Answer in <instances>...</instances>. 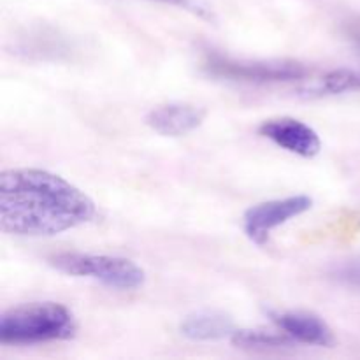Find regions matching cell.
Listing matches in <instances>:
<instances>
[{
	"mask_svg": "<svg viewBox=\"0 0 360 360\" xmlns=\"http://www.w3.org/2000/svg\"><path fill=\"white\" fill-rule=\"evenodd\" d=\"M95 202L77 186L42 169H9L0 176V229L23 238H48L88 224Z\"/></svg>",
	"mask_w": 360,
	"mask_h": 360,
	"instance_id": "6da1fadb",
	"label": "cell"
},
{
	"mask_svg": "<svg viewBox=\"0 0 360 360\" xmlns=\"http://www.w3.org/2000/svg\"><path fill=\"white\" fill-rule=\"evenodd\" d=\"M74 315L58 302H30L7 309L0 319V343L35 345L76 336Z\"/></svg>",
	"mask_w": 360,
	"mask_h": 360,
	"instance_id": "7a4b0ae2",
	"label": "cell"
},
{
	"mask_svg": "<svg viewBox=\"0 0 360 360\" xmlns=\"http://www.w3.org/2000/svg\"><path fill=\"white\" fill-rule=\"evenodd\" d=\"M49 264L60 273L76 278H91L118 290H134L144 285L146 274L137 264L123 257L91 253H56Z\"/></svg>",
	"mask_w": 360,
	"mask_h": 360,
	"instance_id": "3957f363",
	"label": "cell"
},
{
	"mask_svg": "<svg viewBox=\"0 0 360 360\" xmlns=\"http://www.w3.org/2000/svg\"><path fill=\"white\" fill-rule=\"evenodd\" d=\"M204 69L214 77L241 83H288L308 76V67L294 60H232L207 56Z\"/></svg>",
	"mask_w": 360,
	"mask_h": 360,
	"instance_id": "277c9868",
	"label": "cell"
},
{
	"mask_svg": "<svg viewBox=\"0 0 360 360\" xmlns=\"http://www.w3.org/2000/svg\"><path fill=\"white\" fill-rule=\"evenodd\" d=\"M311 206L313 200L308 195H292L252 206L245 213L246 236L255 245H266L274 229L287 224L292 218L301 217L302 213L311 210Z\"/></svg>",
	"mask_w": 360,
	"mask_h": 360,
	"instance_id": "5b68a950",
	"label": "cell"
},
{
	"mask_svg": "<svg viewBox=\"0 0 360 360\" xmlns=\"http://www.w3.org/2000/svg\"><path fill=\"white\" fill-rule=\"evenodd\" d=\"M259 132L262 137L273 141L276 146L302 158L316 157L322 150V141L319 134L301 120L288 118V116L266 120L259 127Z\"/></svg>",
	"mask_w": 360,
	"mask_h": 360,
	"instance_id": "8992f818",
	"label": "cell"
},
{
	"mask_svg": "<svg viewBox=\"0 0 360 360\" xmlns=\"http://www.w3.org/2000/svg\"><path fill=\"white\" fill-rule=\"evenodd\" d=\"M206 111L199 105L172 102L155 108L146 116V123L160 136L181 137L202 125Z\"/></svg>",
	"mask_w": 360,
	"mask_h": 360,
	"instance_id": "52a82bcc",
	"label": "cell"
},
{
	"mask_svg": "<svg viewBox=\"0 0 360 360\" xmlns=\"http://www.w3.org/2000/svg\"><path fill=\"white\" fill-rule=\"evenodd\" d=\"M271 320L295 343L333 347L334 334L320 316L306 311H271Z\"/></svg>",
	"mask_w": 360,
	"mask_h": 360,
	"instance_id": "ba28073f",
	"label": "cell"
},
{
	"mask_svg": "<svg viewBox=\"0 0 360 360\" xmlns=\"http://www.w3.org/2000/svg\"><path fill=\"white\" fill-rule=\"evenodd\" d=\"M185 338L192 341H220L234 334V323L220 311H199L186 316L179 326Z\"/></svg>",
	"mask_w": 360,
	"mask_h": 360,
	"instance_id": "9c48e42d",
	"label": "cell"
},
{
	"mask_svg": "<svg viewBox=\"0 0 360 360\" xmlns=\"http://www.w3.org/2000/svg\"><path fill=\"white\" fill-rule=\"evenodd\" d=\"M304 97H329L348 91H360V70L357 69H336L320 77L316 83L302 88Z\"/></svg>",
	"mask_w": 360,
	"mask_h": 360,
	"instance_id": "30bf717a",
	"label": "cell"
},
{
	"mask_svg": "<svg viewBox=\"0 0 360 360\" xmlns=\"http://www.w3.org/2000/svg\"><path fill=\"white\" fill-rule=\"evenodd\" d=\"M234 347L243 350H280V348L294 347L295 341L281 330V333H269L260 329H239L231 336Z\"/></svg>",
	"mask_w": 360,
	"mask_h": 360,
	"instance_id": "8fae6325",
	"label": "cell"
},
{
	"mask_svg": "<svg viewBox=\"0 0 360 360\" xmlns=\"http://www.w3.org/2000/svg\"><path fill=\"white\" fill-rule=\"evenodd\" d=\"M333 276L340 283L360 290V259L341 262L333 269Z\"/></svg>",
	"mask_w": 360,
	"mask_h": 360,
	"instance_id": "7c38bea8",
	"label": "cell"
},
{
	"mask_svg": "<svg viewBox=\"0 0 360 360\" xmlns=\"http://www.w3.org/2000/svg\"><path fill=\"white\" fill-rule=\"evenodd\" d=\"M157 2L171 4V6L181 7V9H186V11H192V13L199 14V16H202V18H210L207 11L204 9V7L200 6V4H197L195 0H157Z\"/></svg>",
	"mask_w": 360,
	"mask_h": 360,
	"instance_id": "4fadbf2b",
	"label": "cell"
},
{
	"mask_svg": "<svg viewBox=\"0 0 360 360\" xmlns=\"http://www.w3.org/2000/svg\"><path fill=\"white\" fill-rule=\"evenodd\" d=\"M348 37L352 39V42L355 44V48L360 51V18L359 20L352 21V23L348 25Z\"/></svg>",
	"mask_w": 360,
	"mask_h": 360,
	"instance_id": "5bb4252c",
	"label": "cell"
}]
</instances>
